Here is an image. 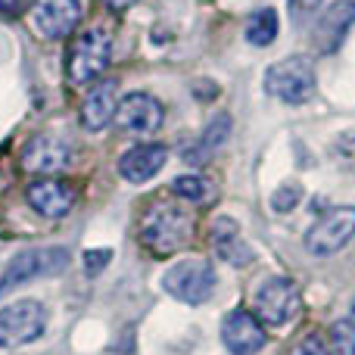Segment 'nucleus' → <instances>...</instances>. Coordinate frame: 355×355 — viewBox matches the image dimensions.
I'll return each instance as SVG.
<instances>
[{
  "label": "nucleus",
  "instance_id": "obj_1",
  "mask_svg": "<svg viewBox=\"0 0 355 355\" xmlns=\"http://www.w3.org/2000/svg\"><path fill=\"white\" fill-rule=\"evenodd\" d=\"M190 231H193V218L175 202H156L141 221V240L156 256L178 252L190 240Z\"/></svg>",
  "mask_w": 355,
  "mask_h": 355
},
{
  "label": "nucleus",
  "instance_id": "obj_2",
  "mask_svg": "<svg viewBox=\"0 0 355 355\" xmlns=\"http://www.w3.org/2000/svg\"><path fill=\"white\" fill-rule=\"evenodd\" d=\"M69 265V250L62 246H35V250H22L10 259V265L0 275V300L10 290L22 287V284L35 281V277L62 275Z\"/></svg>",
  "mask_w": 355,
  "mask_h": 355
},
{
  "label": "nucleus",
  "instance_id": "obj_3",
  "mask_svg": "<svg viewBox=\"0 0 355 355\" xmlns=\"http://www.w3.org/2000/svg\"><path fill=\"white\" fill-rule=\"evenodd\" d=\"M265 91L271 97L284 100V103H306L318 91V78H315V66L309 56H290L265 72Z\"/></svg>",
  "mask_w": 355,
  "mask_h": 355
},
{
  "label": "nucleus",
  "instance_id": "obj_4",
  "mask_svg": "<svg viewBox=\"0 0 355 355\" xmlns=\"http://www.w3.org/2000/svg\"><path fill=\"white\" fill-rule=\"evenodd\" d=\"M112 56V37L103 28H87L69 47V81L75 87H85L110 66Z\"/></svg>",
  "mask_w": 355,
  "mask_h": 355
},
{
  "label": "nucleus",
  "instance_id": "obj_5",
  "mask_svg": "<svg viewBox=\"0 0 355 355\" xmlns=\"http://www.w3.org/2000/svg\"><path fill=\"white\" fill-rule=\"evenodd\" d=\"M162 287L168 296L187 302V306H200L215 290V268L206 259H184L162 275Z\"/></svg>",
  "mask_w": 355,
  "mask_h": 355
},
{
  "label": "nucleus",
  "instance_id": "obj_6",
  "mask_svg": "<svg viewBox=\"0 0 355 355\" xmlns=\"http://www.w3.org/2000/svg\"><path fill=\"white\" fill-rule=\"evenodd\" d=\"M47 327V309L37 300H19L0 309V349L35 343Z\"/></svg>",
  "mask_w": 355,
  "mask_h": 355
},
{
  "label": "nucleus",
  "instance_id": "obj_7",
  "mask_svg": "<svg viewBox=\"0 0 355 355\" xmlns=\"http://www.w3.org/2000/svg\"><path fill=\"white\" fill-rule=\"evenodd\" d=\"M300 309H302L300 290H296V284L287 281V277H268V281L256 290V312H259V318L271 327L290 324V321L300 315Z\"/></svg>",
  "mask_w": 355,
  "mask_h": 355
},
{
  "label": "nucleus",
  "instance_id": "obj_8",
  "mask_svg": "<svg viewBox=\"0 0 355 355\" xmlns=\"http://www.w3.org/2000/svg\"><path fill=\"white\" fill-rule=\"evenodd\" d=\"M355 234V209H331L327 215H321L312 225V231L306 234V250L312 256H331V252L343 250Z\"/></svg>",
  "mask_w": 355,
  "mask_h": 355
},
{
  "label": "nucleus",
  "instance_id": "obj_9",
  "mask_svg": "<svg viewBox=\"0 0 355 355\" xmlns=\"http://www.w3.org/2000/svg\"><path fill=\"white\" fill-rule=\"evenodd\" d=\"M162 116L166 110L153 94H128L116 106V125L128 135H153L162 125Z\"/></svg>",
  "mask_w": 355,
  "mask_h": 355
},
{
  "label": "nucleus",
  "instance_id": "obj_10",
  "mask_svg": "<svg viewBox=\"0 0 355 355\" xmlns=\"http://www.w3.org/2000/svg\"><path fill=\"white\" fill-rule=\"evenodd\" d=\"M81 19V6L78 0H35V10H31V22L50 41H60L69 37L75 31Z\"/></svg>",
  "mask_w": 355,
  "mask_h": 355
},
{
  "label": "nucleus",
  "instance_id": "obj_11",
  "mask_svg": "<svg viewBox=\"0 0 355 355\" xmlns=\"http://www.w3.org/2000/svg\"><path fill=\"white\" fill-rule=\"evenodd\" d=\"M221 340L234 355H256L265 346V331L256 321V315L243 312V309H234L225 315L221 321Z\"/></svg>",
  "mask_w": 355,
  "mask_h": 355
},
{
  "label": "nucleus",
  "instance_id": "obj_12",
  "mask_svg": "<svg viewBox=\"0 0 355 355\" xmlns=\"http://www.w3.org/2000/svg\"><path fill=\"white\" fill-rule=\"evenodd\" d=\"M28 202L37 215L44 218H62L69 209L75 206V187L60 178H41L28 187Z\"/></svg>",
  "mask_w": 355,
  "mask_h": 355
},
{
  "label": "nucleus",
  "instance_id": "obj_13",
  "mask_svg": "<svg viewBox=\"0 0 355 355\" xmlns=\"http://www.w3.org/2000/svg\"><path fill=\"white\" fill-rule=\"evenodd\" d=\"M352 22H355V0H337V3L327 6L324 16L315 25V44H318L321 53H334L343 44Z\"/></svg>",
  "mask_w": 355,
  "mask_h": 355
},
{
  "label": "nucleus",
  "instance_id": "obj_14",
  "mask_svg": "<svg viewBox=\"0 0 355 355\" xmlns=\"http://www.w3.org/2000/svg\"><path fill=\"white\" fill-rule=\"evenodd\" d=\"M69 162V147L60 137H31L22 150V168L35 175H56Z\"/></svg>",
  "mask_w": 355,
  "mask_h": 355
},
{
  "label": "nucleus",
  "instance_id": "obj_15",
  "mask_svg": "<svg viewBox=\"0 0 355 355\" xmlns=\"http://www.w3.org/2000/svg\"><path fill=\"white\" fill-rule=\"evenodd\" d=\"M166 159H168V150L162 147V144H141V147L128 150V153L119 159V175L131 184H144L153 175H159Z\"/></svg>",
  "mask_w": 355,
  "mask_h": 355
},
{
  "label": "nucleus",
  "instance_id": "obj_16",
  "mask_svg": "<svg viewBox=\"0 0 355 355\" xmlns=\"http://www.w3.org/2000/svg\"><path fill=\"white\" fill-rule=\"evenodd\" d=\"M116 81H100L87 91L81 103V125L87 131H103L116 119Z\"/></svg>",
  "mask_w": 355,
  "mask_h": 355
},
{
  "label": "nucleus",
  "instance_id": "obj_17",
  "mask_svg": "<svg viewBox=\"0 0 355 355\" xmlns=\"http://www.w3.org/2000/svg\"><path fill=\"white\" fill-rule=\"evenodd\" d=\"M212 246L215 252H218V259H225L227 265H246L252 262V250L246 246V240L240 237V227L234 218H227V215H218L212 225Z\"/></svg>",
  "mask_w": 355,
  "mask_h": 355
},
{
  "label": "nucleus",
  "instance_id": "obj_18",
  "mask_svg": "<svg viewBox=\"0 0 355 355\" xmlns=\"http://www.w3.org/2000/svg\"><path fill=\"white\" fill-rule=\"evenodd\" d=\"M227 135H231V119L221 112V116H215L212 122L206 125V131L200 135V141H196V147L193 150H187L184 153V159L187 162H193V166H200V162H206L209 156L215 153V150L221 147V144L227 141Z\"/></svg>",
  "mask_w": 355,
  "mask_h": 355
},
{
  "label": "nucleus",
  "instance_id": "obj_19",
  "mask_svg": "<svg viewBox=\"0 0 355 355\" xmlns=\"http://www.w3.org/2000/svg\"><path fill=\"white\" fill-rule=\"evenodd\" d=\"M277 12L271 10H256L250 16V22H246V41L252 44V47H265V44H271L277 37Z\"/></svg>",
  "mask_w": 355,
  "mask_h": 355
},
{
  "label": "nucleus",
  "instance_id": "obj_20",
  "mask_svg": "<svg viewBox=\"0 0 355 355\" xmlns=\"http://www.w3.org/2000/svg\"><path fill=\"white\" fill-rule=\"evenodd\" d=\"M172 190H175L178 196H184V200H190V202L209 200V181H206V178H200V175H181V178H175Z\"/></svg>",
  "mask_w": 355,
  "mask_h": 355
},
{
  "label": "nucleus",
  "instance_id": "obj_21",
  "mask_svg": "<svg viewBox=\"0 0 355 355\" xmlns=\"http://www.w3.org/2000/svg\"><path fill=\"white\" fill-rule=\"evenodd\" d=\"M331 349L334 355H355V321L343 318L331 327Z\"/></svg>",
  "mask_w": 355,
  "mask_h": 355
},
{
  "label": "nucleus",
  "instance_id": "obj_22",
  "mask_svg": "<svg viewBox=\"0 0 355 355\" xmlns=\"http://www.w3.org/2000/svg\"><path fill=\"white\" fill-rule=\"evenodd\" d=\"M300 200H302V187H300V184H284V187L275 190L271 206H275V212H290V209H293Z\"/></svg>",
  "mask_w": 355,
  "mask_h": 355
},
{
  "label": "nucleus",
  "instance_id": "obj_23",
  "mask_svg": "<svg viewBox=\"0 0 355 355\" xmlns=\"http://www.w3.org/2000/svg\"><path fill=\"white\" fill-rule=\"evenodd\" d=\"M112 250H87L85 252V271L87 275H100V271L110 265Z\"/></svg>",
  "mask_w": 355,
  "mask_h": 355
},
{
  "label": "nucleus",
  "instance_id": "obj_24",
  "mask_svg": "<svg viewBox=\"0 0 355 355\" xmlns=\"http://www.w3.org/2000/svg\"><path fill=\"white\" fill-rule=\"evenodd\" d=\"M293 355H331V349L324 346V340H321L318 334H309V337L293 349Z\"/></svg>",
  "mask_w": 355,
  "mask_h": 355
},
{
  "label": "nucleus",
  "instance_id": "obj_25",
  "mask_svg": "<svg viewBox=\"0 0 355 355\" xmlns=\"http://www.w3.org/2000/svg\"><path fill=\"white\" fill-rule=\"evenodd\" d=\"M318 6H321V0H290V12H293L300 22H306L312 12H318Z\"/></svg>",
  "mask_w": 355,
  "mask_h": 355
},
{
  "label": "nucleus",
  "instance_id": "obj_26",
  "mask_svg": "<svg viewBox=\"0 0 355 355\" xmlns=\"http://www.w3.org/2000/svg\"><path fill=\"white\" fill-rule=\"evenodd\" d=\"M135 3V0H106V6L110 10H116V12H122V10H128V6Z\"/></svg>",
  "mask_w": 355,
  "mask_h": 355
},
{
  "label": "nucleus",
  "instance_id": "obj_27",
  "mask_svg": "<svg viewBox=\"0 0 355 355\" xmlns=\"http://www.w3.org/2000/svg\"><path fill=\"white\" fill-rule=\"evenodd\" d=\"M19 10V0H0V12H16Z\"/></svg>",
  "mask_w": 355,
  "mask_h": 355
}]
</instances>
